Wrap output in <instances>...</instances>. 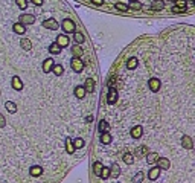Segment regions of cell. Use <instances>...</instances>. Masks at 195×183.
Wrapping results in <instances>:
<instances>
[{"label":"cell","mask_w":195,"mask_h":183,"mask_svg":"<svg viewBox=\"0 0 195 183\" xmlns=\"http://www.w3.org/2000/svg\"><path fill=\"white\" fill-rule=\"evenodd\" d=\"M61 28L64 29V32H75V23H73V20H70V18H66V20H63V23H61Z\"/></svg>","instance_id":"1"},{"label":"cell","mask_w":195,"mask_h":183,"mask_svg":"<svg viewBox=\"0 0 195 183\" xmlns=\"http://www.w3.org/2000/svg\"><path fill=\"white\" fill-rule=\"evenodd\" d=\"M70 66H72V69H73L75 72H82L84 61H82L81 58H75V57H73V60L70 61Z\"/></svg>","instance_id":"2"},{"label":"cell","mask_w":195,"mask_h":183,"mask_svg":"<svg viewBox=\"0 0 195 183\" xmlns=\"http://www.w3.org/2000/svg\"><path fill=\"white\" fill-rule=\"evenodd\" d=\"M34 21H35V15H32V14H21L20 15L21 25H34Z\"/></svg>","instance_id":"3"},{"label":"cell","mask_w":195,"mask_h":183,"mask_svg":"<svg viewBox=\"0 0 195 183\" xmlns=\"http://www.w3.org/2000/svg\"><path fill=\"white\" fill-rule=\"evenodd\" d=\"M186 0H175V6L172 8V12H175V14H180V12H183V11H186Z\"/></svg>","instance_id":"4"},{"label":"cell","mask_w":195,"mask_h":183,"mask_svg":"<svg viewBox=\"0 0 195 183\" xmlns=\"http://www.w3.org/2000/svg\"><path fill=\"white\" fill-rule=\"evenodd\" d=\"M156 163H159V169H169L171 168V162H169V159H166V157H160V159H157V162Z\"/></svg>","instance_id":"5"},{"label":"cell","mask_w":195,"mask_h":183,"mask_svg":"<svg viewBox=\"0 0 195 183\" xmlns=\"http://www.w3.org/2000/svg\"><path fill=\"white\" fill-rule=\"evenodd\" d=\"M43 25H44V28H47V29H52V31H55V29H58V21L55 20V18H49V20H44L43 21Z\"/></svg>","instance_id":"6"},{"label":"cell","mask_w":195,"mask_h":183,"mask_svg":"<svg viewBox=\"0 0 195 183\" xmlns=\"http://www.w3.org/2000/svg\"><path fill=\"white\" fill-rule=\"evenodd\" d=\"M116 101H117V92H116V88H108L107 102L108 104H116Z\"/></svg>","instance_id":"7"},{"label":"cell","mask_w":195,"mask_h":183,"mask_svg":"<svg viewBox=\"0 0 195 183\" xmlns=\"http://www.w3.org/2000/svg\"><path fill=\"white\" fill-rule=\"evenodd\" d=\"M82 87L85 88V93H93V92H94V79L87 78V79H85V84H84Z\"/></svg>","instance_id":"8"},{"label":"cell","mask_w":195,"mask_h":183,"mask_svg":"<svg viewBox=\"0 0 195 183\" xmlns=\"http://www.w3.org/2000/svg\"><path fill=\"white\" fill-rule=\"evenodd\" d=\"M60 48H66V46H69V37L67 35H64V34H61V35H58L57 37V41H55Z\"/></svg>","instance_id":"9"},{"label":"cell","mask_w":195,"mask_h":183,"mask_svg":"<svg viewBox=\"0 0 195 183\" xmlns=\"http://www.w3.org/2000/svg\"><path fill=\"white\" fill-rule=\"evenodd\" d=\"M54 60L52 58H47V60H44V63H43V72L44 73H49L52 70V67H54Z\"/></svg>","instance_id":"10"},{"label":"cell","mask_w":195,"mask_h":183,"mask_svg":"<svg viewBox=\"0 0 195 183\" xmlns=\"http://www.w3.org/2000/svg\"><path fill=\"white\" fill-rule=\"evenodd\" d=\"M148 85H150V88H151L153 92H159V88H160V81H159L157 78H151V79L148 81Z\"/></svg>","instance_id":"11"},{"label":"cell","mask_w":195,"mask_h":183,"mask_svg":"<svg viewBox=\"0 0 195 183\" xmlns=\"http://www.w3.org/2000/svg\"><path fill=\"white\" fill-rule=\"evenodd\" d=\"M142 133H143V127H140V125H136V127L131 128V136L134 137V139H139V137L142 136Z\"/></svg>","instance_id":"12"},{"label":"cell","mask_w":195,"mask_h":183,"mask_svg":"<svg viewBox=\"0 0 195 183\" xmlns=\"http://www.w3.org/2000/svg\"><path fill=\"white\" fill-rule=\"evenodd\" d=\"M29 174H31L32 177H40V175L43 174V169H41V166H38V165H34V166H31V169H29Z\"/></svg>","instance_id":"13"},{"label":"cell","mask_w":195,"mask_h":183,"mask_svg":"<svg viewBox=\"0 0 195 183\" xmlns=\"http://www.w3.org/2000/svg\"><path fill=\"white\" fill-rule=\"evenodd\" d=\"M159 175H160V169H159L157 166L151 168V169H150V172H148L150 180H157V178H159Z\"/></svg>","instance_id":"14"},{"label":"cell","mask_w":195,"mask_h":183,"mask_svg":"<svg viewBox=\"0 0 195 183\" xmlns=\"http://www.w3.org/2000/svg\"><path fill=\"white\" fill-rule=\"evenodd\" d=\"M72 54H73V57H75V58H81L84 55V51H82L81 46H73V48H72Z\"/></svg>","instance_id":"15"},{"label":"cell","mask_w":195,"mask_h":183,"mask_svg":"<svg viewBox=\"0 0 195 183\" xmlns=\"http://www.w3.org/2000/svg\"><path fill=\"white\" fill-rule=\"evenodd\" d=\"M181 145H183L184 148L190 150V148L193 147V142H192V139H190L189 136H183V139H181Z\"/></svg>","instance_id":"16"},{"label":"cell","mask_w":195,"mask_h":183,"mask_svg":"<svg viewBox=\"0 0 195 183\" xmlns=\"http://www.w3.org/2000/svg\"><path fill=\"white\" fill-rule=\"evenodd\" d=\"M157 159H159V154L157 153H150V154H146V162H148L150 165H154L157 162Z\"/></svg>","instance_id":"17"},{"label":"cell","mask_w":195,"mask_h":183,"mask_svg":"<svg viewBox=\"0 0 195 183\" xmlns=\"http://www.w3.org/2000/svg\"><path fill=\"white\" fill-rule=\"evenodd\" d=\"M12 87L15 88V90H21L23 88V82H21V79L15 75V76H12Z\"/></svg>","instance_id":"18"},{"label":"cell","mask_w":195,"mask_h":183,"mask_svg":"<svg viewBox=\"0 0 195 183\" xmlns=\"http://www.w3.org/2000/svg\"><path fill=\"white\" fill-rule=\"evenodd\" d=\"M119 174H120L119 165H117V163H113V165H111V169H110V175L116 178V177H119Z\"/></svg>","instance_id":"19"},{"label":"cell","mask_w":195,"mask_h":183,"mask_svg":"<svg viewBox=\"0 0 195 183\" xmlns=\"http://www.w3.org/2000/svg\"><path fill=\"white\" fill-rule=\"evenodd\" d=\"M163 8H165V2H163V0H156V2L151 5V9H154V11H160Z\"/></svg>","instance_id":"20"},{"label":"cell","mask_w":195,"mask_h":183,"mask_svg":"<svg viewBox=\"0 0 195 183\" xmlns=\"http://www.w3.org/2000/svg\"><path fill=\"white\" fill-rule=\"evenodd\" d=\"M75 95H76V98L82 99V98L85 96V88H84L82 85H78V87L75 88Z\"/></svg>","instance_id":"21"},{"label":"cell","mask_w":195,"mask_h":183,"mask_svg":"<svg viewBox=\"0 0 195 183\" xmlns=\"http://www.w3.org/2000/svg\"><path fill=\"white\" fill-rule=\"evenodd\" d=\"M5 108H6L9 113H15V111H17V105H15L12 101H6V102H5Z\"/></svg>","instance_id":"22"},{"label":"cell","mask_w":195,"mask_h":183,"mask_svg":"<svg viewBox=\"0 0 195 183\" xmlns=\"http://www.w3.org/2000/svg\"><path fill=\"white\" fill-rule=\"evenodd\" d=\"M148 154V148H146L145 145H140L139 148H137V151L134 153V156H137V157H140V156H146Z\"/></svg>","instance_id":"23"},{"label":"cell","mask_w":195,"mask_h":183,"mask_svg":"<svg viewBox=\"0 0 195 183\" xmlns=\"http://www.w3.org/2000/svg\"><path fill=\"white\" fill-rule=\"evenodd\" d=\"M124 162H125L127 165H133V163H134V156H133L131 153H125V154H124Z\"/></svg>","instance_id":"24"},{"label":"cell","mask_w":195,"mask_h":183,"mask_svg":"<svg viewBox=\"0 0 195 183\" xmlns=\"http://www.w3.org/2000/svg\"><path fill=\"white\" fill-rule=\"evenodd\" d=\"M20 44H21V48H23L24 51H31V48H32V44H31V41H29L28 38H21Z\"/></svg>","instance_id":"25"},{"label":"cell","mask_w":195,"mask_h":183,"mask_svg":"<svg viewBox=\"0 0 195 183\" xmlns=\"http://www.w3.org/2000/svg\"><path fill=\"white\" fill-rule=\"evenodd\" d=\"M66 150H67L69 154H73V151H75V147H73L70 137H67V139H66Z\"/></svg>","instance_id":"26"},{"label":"cell","mask_w":195,"mask_h":183,"mask_svg":"<svg viewBox=\"0 0 195 183\" xmlns=\"http://www.w3.org/2000/svg\"><path fill=\"white\" fill-rule=\"evenodd\" d=\"M12 29H14V32L15 34H24V25H21V23H15V25L12 26Z\"/></svg>","instance_id":"27"},{"label":"cell","mask_w":195,"mask_h":183,"mask_svg":"<svg viewBox=\"0 0 195 183\" xmlns=\"http://www.w3.org/2000/svg\"><path fill=\"white\" fill-rule=\"evenodd\" d=\"M102 168H104V166H102L101 162H94V163H93V172H94L96 175H99V174H101Z\"/></svg>","instance_id":"28"},{"label":"cell","mask_w":195,"mask_h":183,"mask_svg":"<svg viewBox=\"0 0 195 183\" xmlns=\"http://www.w3.org/2000/svg\"><path fill=\"white\" fill-rule=\"evenodd\" d=\"M128 9H134V11H139V9H142V3L140 2H137V0H133V2L128 5Z\"/></svg>","instance_id":"29"},{"label":"cell","mask_w":195,"mask_h":183,"mask_svg":"<svg viewBox=\"0 0 195 183\" xmlns=\"http://www.w3.org/2000/svg\"><path fill=\"white\" fill-rule=\"evenodd\" d=\"M73 38H75V41L78 43V44H82L84 43V35L81 34V32H73Z\"/></svg>","instance_id":"30"},{"label":"cell","mask_w":195,"mask_h":183,"mask_svg":"<svg viewBox=\"0 0 195 183\" xmlns=\"http://www.w3.org/2000/svg\"><path fill=\"white\" fill-rule=\"evenodd\" d=\"M52 70H54V73L55 75H63V72H64V69H63V66L61 64H54V67H52Z\"/></svg>","instance_id":"31"},{"label":"cell","mask_w":195,"mask_h":183,"mask_svg":"<svg viewBox=\"0 0 195 183\" xmlns=\"http://www.w3.org/2000/svg\"><path fill=\"white\" fill-rule=\"evenodd\" d=\"M101 142H102V144H105V145H107V144H110V142H111V136H110V134H108V133H107V131H105V133H102V134H101Z\"/></svg>","instance_id":"32"},{"label":"cell","mask_w":195,"mask_h":183,"mask_svg":"<svg viewBox=\"0 0 195 183\" xmlns=\"http://www.w3.org/2000/svg\"><path fill=\"white\" fill-rule=\"evenodd\" d=\"M49 51H51L54 55H57V54H60V51H61V48L57 44V43H52L51 46H49Z\"/></svg>","instance_id":"33"},{"label":"cell","mask_w":195,"mask_h":183,"mask_svg":"<svg viewBox=\"0 0 195 183\" xmlns=\"http://www.w3.org/2000/svg\"><path fill=\"white\" fill-rule=\"evenodd\" d=\"M110 130V125L107 124V121H101L99 122V131L101 133H105V131H108Z\"/></svg>","instance_id":"34"},{"label":"cell","mask_w":195,"mask_h":183,"mask_svg":"<svg viewBox=\"0 0 195 183\" xmlns=\"http://www.w3.org/2000/svg\"><path fill=\"white\" fill-rule=\"evenodd\" d=\"M114 8H116L117 11H122V12H127V11H128V5H125V3H120V2H119V3H116V5H114Z\"/></svg>","instance_id":"35"},{"label":"cell","mask_w":195,"mask_h":183,"mask_svg":"<svg viewBox=\"0 0 195 183\" xmlns=\"http://www.w3.org/2000/svg\"><path fill=\"white\" fill-rule=\"evenodd\" d=\"M127 67H128V69H136V67H137V60H136V58H130V60L127 61Z\"/></svg>","instance_id":"36"},{"label":"cell","mask_w":195,"mask_h":183,"mask_svg":"<svg viewBox=\"0 0 195 183\" xmlns=\"http://www.w3.org/2000/svg\"><path fill=\"white\" fill-rule=\"evenodd\" d=\"M73 147H75V148H82L84 147V139H81V137L75 139V141H73Z\"/></svg>","instance_id":"37"},{"label":"cell","mask_w":195,"mask_h":183,"mask_svg":"<svg viewBox=\"0 0 195 183\" xmlns=\"http://www.w3.org/2000/svg\"><path fill=\"white\" fill-rule=\"evenodd\" d=\"M142 180H143V172H142V171H139V172L134 175L133 183H142Z\"/></svg>","instance_id":"38"},{"label":"cell","mask_w":195,"mask_h":183,"mask_svg":"<svg viewBox=\"0 0 195 183\" xmlns=\"http://www.w3.org/2000/svg\"><path fill=\"white\" fill-rule=\"evenodd\" d=\"M99 177H102V178H108L110 177V168H102V171H101V174H99Z\"/></svg>","instance_id":"39"},{"label":"cell","mask_w":195,"mask_h":183,"mask_svg":"<svg viewBox=\"0 0 195 183\" xmlns=\"http://www.w3.org/2000/svg\"><path fill=\"white\" fill-rule=\"evenodd\" d=\"M17 5H18V8H21V9H26L28 2H26V0H17Z\"/></svg>","instance_id":"40"},{"label":"cell","mask_w":195,"mask_h":183,"mask_svg":"<svg viewBox=\"0 0 195 183\" xmlns=\"http://www.w3.org/2000/svg\"><path fill=\"white\" fill-rule=\"evenodd\" d=\"M91 3H93V5H98V6H101V5L104 3V0H91Z\"/></svg>","instance_id":"41"},{"label":"cell","mask_w":195,"mask_h":183,"mask_svg":"<svg viewBox=\"0 0 195 183\" xmlns=\"http://www.w3.org/2000/svg\"><path fill=\"white\" fill-rule=\"evenodd\" d=\"M5 127V118H3V114H0V128H3Z\"/></svg>","instance_id":"42"},{"label":"cell","mask_w":195,"mask_h":183,"mask_svg":"<svg viewBox=\"0 0 195 183\" xmlns=\"http://www.w3.org/2000/svg\"><path fill=\"white\" fill-rule=\"evenodd\" d=\"M31 2H32L34 5H37V6H41V5H43V0H31Z\"/></svg>","instance_id":"43"},{"label":"cell","mask_w":195,"mask_h":183,"mask_svg":"<svg viewBox=\"0 0 195 183\" xmlns=\"http://www.w3.org/2000/svg\"><path fill=\"white\" fill-rule=\"evenodd\" d=\"M168 2H175V0H168Z\"/></svg>","instance_id":"44"}]
</instances>
